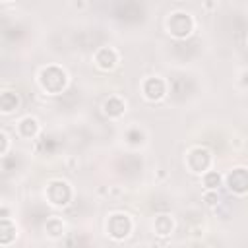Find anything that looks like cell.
<instances>
[{
    "label": "cell",
    "instance_id": "11",
    "mask_svg": "<svg viewBox=\"0 0 248 248\" xmlns=\"http://www.w3.org/2000/svg\"><path fill=\"white\" fill-rule=\"evenodd\" d=\"M105 112L110 114V116H118V114L124 112V103H122L120 99H116V97H110V99L105 103Z\"/></svg>",
    "mask_w": 248,
    "mask_h": 248
},
{
    "label": "cell",
    "instance_id": "16",
    "mask_svg": "<svg viewBox=\"0 0 248 248\" xmlns=\"http://www.w3.org/2000/svg\"><path fill=\"white\" fill-rule=\"evenodd\" d=\"M6 149H8V138H6V136L0 132V155H2Z\"/></svg>",
    "mask_w": 248,
    "mask_h": 248
},
{
    "label": "cell",
    "instance_id": "14",
    "mask_svg": "<svg viewBox=\"0 0 248 248\" xmlns=\"http://www.w3.org/2000/svg\"><path fill=\"white\" fill-rule=\"evenodd\" d=\"M219 182H221V176L217 174V172H207L205 176H203V184L207 186V188H217L219 186Z\"/></svg>",
    "mask_w": 248,
    "mask_h": 248
},
{
    "label": "cell",
    "instance_id": "10",
    "mask_svg": "<svg viewBox=\"0 0 248 248\" xmlns=\"http://www.w3.org/2000/svg\"><path fill=\"white\" fill-rule=\"evenodd\" d=\"M16 236V227L12 225V221L8 219H0V244H8L12 242Z\"/></svg>",
    "mask_w": 248,
    "mask_h": 248
},
{
    "label": "cell",
    "instance_id": "5",
    "mask_svg": "<svg viewBox=\"0 0 248 248\" xmlns=\"http://www.w3.org/2000/svg\"><path fill=\"white\" fill-rule=\"evenodd\" d=\"M188 165H190V169L194 172L205 170L207 165H209V153H207V149H202V147L192 149L190 155H188Z\"/></svg>",
    "mask_w": 248,
    "mask_h": 248
},
{
    "label": "cell",
    "instance_id": "3",
    "mask_svg": "<svg viewBox=\"0 0 248 248\" xmlns=\"http://www.w3.org/2000/svg\"><path fill=\"white\" fill-rule=\"evenodd\" d=\"M46 194H48V200H50L54 205H66V203L70 202V196H72L70 186H68L66 182H62V180L50 182Z\"/></svg>",
    "mask_w": 248,
    "mask_h": 248
},
{
    "label": "cell",
    "instance_id": "1",
    "mask_svg": "<svg viewBox=\"0 0 248 248\" xmlns=\"http://www.w3.org/2000/svg\"><path fill=\"white\" fill-rule=\"evenodd\" d=\"M41 83H43V87H45L46 91L58 93V91H62V87L66 85V74H64L60 68H54V66L45 68V70L41 72Z\"/></svg>",
    "mask_w": 248,
    "mask_h": 248
},
{
    "label": "cell",
    "instance_id": "6",
    "mask_svg": "<svg viewBox=\"0 0 248 248\" xmlns=\"http://www.w3.org/2000/svg\"><path fill=\"white\" fill-rule=\"evenodd\" d=\"M143 93L147 99L155 101V99H161L165 95V81L161 78H149L145 79L143 83Z\"/></svg>",
    "mask_w": 248,
    "mask_h": 248
},
{
    "label": "cell",
    "instance_id": "4",
    "mask_svg": "<svg viewBox=\"0 0 248 248\" xmlns=\"http://www.w3.org/2000/svg\"><path fill=\"white\" fill-rule=\"evenodd\" d=\"M132 229V223L128 219V215H112L108 219V232L114 236V238H124Z\"/></svg>",
    "mask_w": 248,
    "mask_h": 248
},
{
    "label": "cell",
    "instance_id": "15",
    "mask_svg": "<svg viewBox=\"0 0 248 248\" xmlns=\"http://www.w3.org/2000/svg\"><path fill=\"white\" fill-rule=\"evenodd\" d=\"M46 231H48L50 234H60V232L64 231V227H62V223H60L58 219H50V221L46 223Z\"/></svg>",
    "mask_w": 248,
    "mask_h": 248
},
{
    "label": "cell",
    "instance_id": "8",
    "mask_svg": "<svg viewBox=\"0 0 248 248\" xmlns=\"http://www.w3.org/2000/svg\"><path fill=\"white\" fill-rule=\"evenodd\" d=\"M95 62H97L99 68L110 70V68L116 64V52H114L112 48H108V46H103V48L95 54Z\"/></svg>",
    "mask_w": 248,
    "mask_h": 248
},
{
    "label": "cell",
    "instance_id": "2",
    "mask_svg": "<svg viewBox=\"0 0 248 248\" xmlns=\"http://www.w3.org/2000/svg\"><path fill=\"white\" fill-rule=\"evenodd\" d=\"M169 31L174 35V37H186L190 35L192 31V19L188 14H182V12H176L169 17Z\"/></svg>",
    "mask_w": 248,
    "mask_h": 248
},
{
    "label": "cell",
    "instance_id": "9",
    "mask_svg": "<svg viewBox=\"0 0 248 248\" xmlns=\"http://www.w3.org/2000/svg\"><path fill=\"white\" fill-rule=\"evenodd\" d=\"M17 105H19V99H17V95H16L14 91H4V93H0V110L12 112L14 108H17Z\"/></svg>",
    "mask_w": 248,
    "mask_h": 248
},
{
    "label": "cell",
    "instance_id": "12",
    "mask_svg": "<svg viewBox=\"0 0 248 248\" xmlns=\"http://www.w3.org/2000/svg\"><path fill=\"white\" fill-rule=\"evenodd\" d=\"M37 130H39V126H37V120H35V118H23L21 124H19V132H21V136H25V138L35 136Z\"/></svg>",
    "mask_w": 248,
    "mask_h": 248
},
{
    "label": "cell",
    "instance_id": "13",
    "mask_svg": "<svg viewBox=\"0 0 248 248\" xmlns=\"http://www.w3.org/2000/svg\"><path fill=\"white\" fill-rule=\"evenodd\" d=\"M155 229H157L159 234H169L170 229H172V221H170V217H167V215L157 217V221H155Z\"/></svg>",
    "mask_w": 248,
    "mask_h": 248
},
{
    "label": "cell",
    "instance_id": "7",
    "mask_svg": "<svg viewBox=\"0 0 248 248\" xmlns=\"http://www.w3.org/2000/svg\"><path fill=\"white\" fill-rule=\"evenodd\" d=\"M246 186H248V176H246V170L244 169H236L229 174V188L238 192V194H244L246 192Z\"/></svg>",
    "mask_w": 248,
    "mask_h": 248
}]
</instances>
